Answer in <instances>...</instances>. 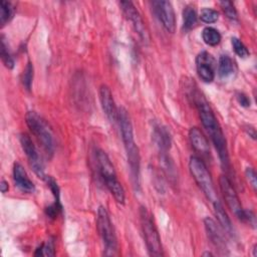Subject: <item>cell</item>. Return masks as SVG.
Wrapping results in <instances>:
<instances>
[{
    "mask_svg": "<svg viewBox=\"0 0 257 257\" xmlns=\"http://www.w3.org/2000/svg\"><path fill=\"white\" fill-rule=\"evenodd\" d=\"M195 103L198 108L199 116L201 122L206 130L207 134L210 136V139L213 142V145L218 153L219 159L221 161L222 167L224 169L229 168V155L227 149L226 139L221 130V126L214 114L213 109L211 108L209 102L205 99L203 95L200 93L196 94Z\"/></svg>",
    "mask_w": 257,
    "mask_h": 257,
    "instance_id": "1",
    "label": "cell"
},
{
    "mask_svg": "<svg viewBox=\"0 0 257 257\" xmlns=\"http://www.w3.org/2000/svg\"><path fill=\"white\" fill-rule=\"evenodd\" d=\"M117 122L119 124L121 139L126 153L130 172L135 187L140 186V153L134 138V130L127 110L123 107L117 108Z\"/></svg>",
    "mask_w": 257,
    "mask_h": 257,
    "instance_id": "2",
    "label": "cell"
},
{
    "mask_svg": "<svg viewBox=\"0 0 257 257\" xmlns=\"http://www.w3.org/2000/svg\"><path fill=\"white\" fill-rule=\"evenodd\" d=\"M95 158H96L99 174L103 179L106 188L108 189V191L110 192V194L113 196L114 200L117 203L124 204V201H125L124 190L120 182L117 180L116 173L110 159L108 158L106 153L100 149H96Z\"/></svg>",
    "mask_w": 257,
    "mask_h": 257,
    "instance_id": "3",
    "label": "cell"
},
{
    "mask_svg": "<svg viewBox=\"0 0 257 257\" xmlns=\"http://www.w3.org/2000/svg\"><path fill=\"white\" fill-rule=\"evenodd\" d=\"M25 121L31 133L41 144L46 154L52 156L55 151V142L53 138V133L46 120L41 117L37 112L31 110L26 113Z\"/></svg>",
    "mask_w": 257,
    "mask_h": 257,
    "instance_id": "4",
    "label": "cell"
},
{
    "mask_svg": "<svg viewBox=\"0 0 257 257\" xmlns=\"http://www.w3.org/2000/svg\"><path fill=\"white\" fill-rule=\"evenodd\" d=\"M189 170L191 172V175L193 176V179L202 190L207 200L210 201L212 204L218 201L219 198L217 196L213 180L204 162L200 158L192 156L189 161Z\"/></svg>",
    "mask_w": 257,
    "mask_h": 257,
    "instance_id": "5",
    "label": "cell"
},
{
    "mask_svg": "<svg viewBox=\"0 0 257 257\" xmlns=\"http://www.w3.org/2000/svg\"><path fill=\"white\" fill-rule=\"evenodd\" d=\"M139 214L141 227L149 254L151 256H163L164 252L161 243V238L155 226L151 213L147 210L146 207L141 206Z\"/></svg>",
    "mask_w": 257,
    "mask_h": 257,
    "instance_id": "6",
    "label": "cell"
},
{
    "mask_svg": "<svg viewBox=\"0 0 257 257\" xmlns=\"http://www.w3.org/2000/svg\"><path fill=\"white\" fill-rule=\"evenodd\" d=\"M219 186L222 192L223 198L228 206V208L232 211V213L242 222H249V224H254V215L251 211H246L243 209L238 195L233 187L231 181L226 176H221L219 179Z\"/></svg>",
    "mask_w": 257,
    "mask_h": 257,
    "instance_id": "7",
    "label": "cell"
},
{
    "mask_svg": "<svg viewBox=\"0 0 257 257\" xmlns=\"http://www.w3.org/2000/svg\"><path fill=\"white\" fill-rule=\"evenodd\" d=\"M96 227L104 246V254L114 255L117 251V239L108 212L103 206L97 210Z\"/></svg>",
    "mask_w": 257,
    "mask_h": 257,
    "instance_id": "8",
    "label": "cell"
},
{
    "mask_svg": "<svg viewBox=\"0 0 257 257\" xmlns=\"http://www.w3.org/2000/svg\"><path fill=\"white\" fill-rule=\"evenodd\" d=\"M22 150L24 151L28 162L32 168V170L34 171V173L41 179L45 178V174H44V167H43V163L40 159V156L38 154L37 149L35 148L31 138L27 135V134H21L20 138H19Z\"/></svg>",
    "mask_w": 257,
    "mask_h": 257,
    "instance_id": "9",
    "label": "cell"
},
{
    "mask_svg": "<svg viewBox=\"0 0 257 257\" xmlns=\"http://www.w3.org/2000/svg\"><path fill=\"white\" fill-rule=\"evenodd\" d=\"M119 5H120L121 10H122L123 14L125 15V17L132 22L135 31L139 34V36L145 43H148L150 40L149 32L146 28V25L144 23V20H143L141 14L139 13V11L136 8V6L134 5V3L131 1H120Z\"/></svg>",
    "mask_w": 257,
    "mask_h": 257,
    "instance_id": "10",
    "label": "cell"
},
{
    "mask_svg": "<svg viewBox=\"0 0 257 257\" xmlns=\"http://www.w3.org/2000/svg\"><path fill=\"white\" fill-rule=\"evenodd\" d=\"M152 5L154 7L155 14L162 23L163 27L170 33H174L176 29V17L174 8L169 1H153Z\"/></svg>",
    "mask_w": 257,
    "mask_h": 257,
    "instance_id": "11",
    "label": "cell"
},
{
    "mask_svg": "<svg viewBox=\"0 0 257 257\" xmlns=\"http://www.w3.org/2000/svg\"><path fill=\"white\" fill-rule=\"evenodd\" d=\"M196 68L204 82H212L215 78V59L207 51L200 52L196 57Z\"/></svg>",
    "mask_w": 257,
    "mask_h": 257,
    "instance_id": "12",
    "label": "cell"
},
{
    "mask_svg": "<svg viewBox=\"0 0 257 257\" xmlns=\"http://www.w3.org/2000/svg\"><path fill=\"white\" fill-rule=\"evenodd\" d=\"M99 100L101 108L108 120L111 122L117 121V107L115 106L109 87L105 84H102L99 87Z\"/></svg>",
    "mask_w": 257,
    "mask_h": 257,
    "instance_id": "13",
    "label": "cell"
},
{
    "mask_svg": "<svg viewBox=\"0 0 257 257\" xmlns=\"http://www.w3.org/2000/svg\"><path fill=\"white\" fill-rule=\"evenodd\" d=\"M204 225H205V229L208 235V238L210 239V241L212 242V244L223 254L226 253L227 247H226V243H225V239L223 236V233L221 231V229L219 228V226L216 224V222L207 217L204 219Z\"/></svg>",
    "mask_w": 257,
    "mask_h": 257,
    "instance_id": "14",
    "label": "cell"
},
{
    "mask_svg": "<svg viewBox=\"0 0 257 257\" xmlns=\"http://www.w3.org/2000/svg\"><path fill=\"white\" fill-rule=\"evenodd\" d=\"M13 180L15 186L21 192L31 194L35 191V186L33 182L29 179L26 171L19 163H15L13 166Z\"/></svg>",
    "mask_w": 257,
    "mask_h": 257,
    "instance_id": "15",
    "label": "cell"
},
{
    "mask_svg": "<svg viewBox=\"0 0 257 257\" xmlns=\"http://www.w3.org/2000/svg\"><path fill=\"white\" fill-rule=\"evenodd\" d=\"M153 139L158 146L159 150L166 154L171 148V136L167 127L160 123H156L153 127Z\"/></svg>",
    "mask_w": 257,
    "mask_h": 257,
    "instance_id": "16",
    "label": "cell"
},
{
    "mask_svg": "<svg viewBox=\"0 0 257 257\" xmlns=\"http://www.w3.org/2000/svg\"><path fill=\"white\" fill-rule=\"evenodd\" d=\"M189 139L192 144V147L197 151L198 153H201L203 155L209 154V144L206 139V137L203 135V133L198 127H192L189 131Z\"/></svg>",
    "mask_w": 257,
    "mask_h": 257,
    "instance_id": "17",
    "label": "cell"
},
{
    "mask_svg": "<svg viewBox=\"0 0 257 257\" xmlns=\"http://www.w3.org/2000/svg\"><path fill=\"white\" fill-rule=\"evenodd\" d=\"M213 210H214V214H215L219 224L224 229V231H226L228 234H233L232 222H231L230 218L228 217L220 200L213 203Z\"/></svg>",
    "mask_w": 257,
    "mask_h": 257,
    "instance_id": "18",
    "label": "cell"
},
{
    "mask_svg": "<svg viewBox=\"0 0 257 257\" xmlns=\"http://www.w3.org/2000/svg\"><path fill=\"white\" fill-rule=\"evenodd\" d=\"M234 72V62L230 56L222 54L218 61V74L221 78H226Z\"/></svg>",
    "mask_w": 257,
    "mask_h": 257,
    "instance_id": "19",
    "label": "cell"
},
{
    "mask_svg": "<svg viewBox=\"0 0 257 257\" xmlns=\"http://www.w3.org/2000/svg\"><path fill=\"white\" fill-rule=\"evenodd\" d=\"M198 21V15L193 6H186L183 10V28L185 31L192 30Z\"/></svg>",
    "mask_w": 257,
    "mask_h": 257,
    "instance_id": "20",
    "label": "cell"
},
{
    "mask_svg": "<svg viewBox=\"0 0 257 257\" xmlns=\"http://www.w3.org/2000/svg\"><path fill=\"white\" fill-rule=\"evenodd\" d=\"M202 38L207 45L216 46L221 41V34L216 28L207 26L202 31Z\"/></svg>",
    "mask_w": 257,
    "mask_h": 257,
    "instance_id": "21",
    "label": "cell"
},
{
    "mask_svg": "<svg viewBox=\"0 0 257 257\" xmlns=\"http://www.w3.org/2000/svg\"><path fill=\"white\" fill-rule=\"evenodd\" d=\"M15 8L12 3L6 0L0 1V25L3 27L6 23H8L14 15Z\"/></svg>",
    "mask_w": 257,
    "mask_h": 257,
    "instance_id": "22",
    "label": "cell"
},
{
    "mask_svg": "<svg viewBox=\"0 0 257 257\" xmlns=\"http://www.w3.org/2000/svg\"><path fill=\"white\" fill-rule=\"evenodd\" d=\"M0 54H1V59L3 64L8 68V69H12L14 67V58L11 55V52L9 50L8 47V43L6 42V39L4 37V35H1V44H0Z\"/></svg>",
    "mask_w": 257,
    "mask_h": 257,
    "instance_id": "23",
    "label": "cell"
},
{
    "mask_svg": "<svg viewBox=\"0 0 257 257\" xmlns=\"http://www.w3.org/2000/svg\"><path fill=\"white\" fill-rule=\"evenodd\" d=\"M219 18V13L217 10L212 9V8H203L200 13V19L205 22V23H214L218 20Z\"/></svg>",
    "mask_w": 257,
    "mask_h": 257,
    "instance_id": "24",
    "label": "cell"
},
{
    "mask_svg": "<svg viewBox=\"0 0 257 257\" xmlns=\"http://www.w3.org/2000/svg\"><path fill=\"white\" fill-rule=\"evenodd\" d=\"M231 43H232V46H233V49H234L235 53L239 57L246 58L247 56H249V50L247 49L245 44L239 38L232 37L231 38Z\"/></svg>",
    "mask_w": 257,
    "mask_h": 257,
    "instance_id": "25",
    "label": "cell"
},
{
    "mask_svg": "<svg viewBox=\"0 0 257 257\" xmlns=\"http://www.w3.org/2000/svg\"><path fill=\"white\" fill-rule=\"evenodd\" d=\"M32 81H33V65L30 61H28L22 74V83L27 90L31 89Z\"/></svg>",
    "mask_w": 257,
    "mask_h": 257,
    "instance_id": "26",
    "label": "cell"
},
{
    "mask_svg": "<svg viewBox=\"0 0 257 257\" xmlns=\"http://www.w3.org/2000/svg\"><path fill=\"white\" fill-rule=\"evenodd\" d=\"M54 254V242L52 240H48L46 243L40 245L34 253L35 256H53Z\"/></svg>",
    "mask_w": 257,
    "mask_h": 257,
    "instance_id": "27",
    "label": "cell"
},
{
    "mask_svg": "<svg viewBox=\"0 0 257 257\" xmlns=\"http://www.w3.org/2000/svg\"><path fill=\"white\" fill-rule=\"evenodd\" d=\"M220 6L223 10V12L225 13V15L231 19V20H237L238 19V14L237 11L233 5V3L231 1H220Z\"/></svg>",
    "mask_w": 257,
    "mask_h": 257,
    "instance_id": "28",
    "label": "cell"
},
{
    "mask_svg": "<svg viewBox=\"0 0 257 257\" xmlns=\"http://www.w3.org/2000/svg\"><path fill=\"white\" fill-rule=\"evenodd\" d=\"M245 175H246V178H247L249 184L252 186L254 191H256L257 181H256V173H255V171L252 168H247L246 171H245Z\"/></svg>",
    "mask_w": 257,
    "mask_h": 257,
    "instance_id": "29",
    "label": "cell"
},
{
    "mask_svg": "<svg viewBox=\"0 0 257 257\" xmlns=\"http://www.w3.org/2000/svg\"><path fill=\"white\" fill-rule=\"evenodd\" d=\"M236 98H237L238 102L240 103V105L245 106V107L250 106L251 101H250L249 97H248L245 93H243V92H238V93L236 94Z\"/></svg>",
    "mask_w": 257,
    "mask_h": 257,
    "instance_id": "30",
    "label": "cell"
},
{
    "mask_svg": "<svg viewBox=\"0 0 257 257\" xmlns=\"http://www.w3.org/2000/svg\"><path fill=\"white\" fill-rule=\"evenodd\" d=\"M0 190L3 194H5L6 192H8L9 190V186H8V182H6L5 180H2L0 183Z\"/></svg>",
    "mask_w": 257,
    "mask_h": 257,
    "instance_id": "31",
    "label": "cell"
},
{
    "mask_svg": "<svg viewBox=\"0 0 257 257\" xmlns=\"http://www.w3.org/2000/svg\"><path fill=\"white\" fill-rule=\"evenodd\" d=\"M253 251H254L253 256H257V252H256V245H254V247H253Z\"/></svg>",
    "mask_w": 257,
    "mask_h": 257,
    "instance_id": "32",
    "label": "cell"
}]
</instances>
